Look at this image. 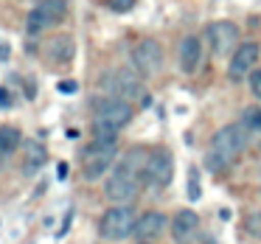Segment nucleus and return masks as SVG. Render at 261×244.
Masks as SVG:
<instances>
[{
	"label": "nucleus",
	"mask_w": 261,
	"mask_h": 244,
	"mask_svg": "<svg viewBox=\"0 0 261 244\" xmlns=\"http://www.w3.org/2000/svg\"><path fill=\"white\" fill-rule=\"evenodd\" d=\"M101 90L110 98L135 101V98H143V79L132 68H113L101 76Z\"/></svg>",
	"instance_id": "obj_1"
},
{
	"label": "nucleus",
	"mask_w": 261,
	"mask_h": 244,
	"mask_svg": "<svg viewBox=\"0 0 261 244\" xmlns=\"http://www.w3.org/2000/svg\"><path fill=\"white\" fill-rule=\"evenodd\" d=\"M138 219H141V216H135V210H132L129 205H113V208H107L101 213V219H98V233H101V238H107V241H121V238L132 236V233L138 230Z\"/></svg>",
	"instance_id": "obj_2"
},
{
	"label": "nucleus",
	"mask_w": 261,
	"mask_h": 244,
	"mask_svg": "<svg viewBox=\"0 0 261 244\" xmlns=\"http://www.w3.org/2000/svg\"><path fill=\"white\" fill-rule=\"evenodd\" d=\"M132 121V107L129 101L121 98H98L96 101V115H93V129H113L121 132V126H126Z\"/></svg>",
	"instance_id": "obj_3"
},
{
	"label": "nucleus",
	"mask_w": 261,
	"mask_h": 244,
	"mask_svg": "<svg viewBox=\"0 0 261 244\" xmlns=\"http://www.w3.org/2000/svg\"><path fill=\"white\" fill-rule=\"evenodd\" d=\"M115 154H118V143H101V141H93L90 146L82 152V171H85L87 180H98L104 177V171L113 166Z\"/></svg>",
	"instance_id": "obj_4"
},
{
	"label": "nucleus",
	"mask_w": 261,
	"mask_h": 244,
	"mask_svg": "<svg viewBox=\"0 0 261 244\" xmlns=\"http://www.w3.org/2000/svg\"><path fill=\"white\" fill-rule=\"evenodd\" d=\"M244 146H247V132H244V126L242 124H227V126H222V129L214 135L211 152H214L216 157L227 166Z\"/></svg>",
	"instance_id": "obj_5"
},
{
	"label": "nucleus",
	"mask_w": 261,
	"mask_h": 244,
	"mask_svg": "<svg viewBox=\"0 0 261 244\" xmlns=\"http://www.w3.org/2000/svg\"><path fill=\"white\" fill-rule=\"evenodd\" d=\"M129 57H132L135 70L143 76V79L158 76L160 68H163V48H160V42H154V40H141L135 48H132Z\"/></svg>",
	"instance_id": "obj_6"
},
{
	"label": "nucleus",
	"mask_w": 261,
	"mask_h": 244,
	"mask_svg": "<svg viewBox=\"0 0 261 244\" xmlns=\"http://www.w3.org/2000/svg\"><path fill=\"white\" fill-rule=\"evenodd\" d=\"M138 191H141V180L129 177L121 169H115L113 177H107V182H104V194H107V199L113 205H132Z\"/></svg>",
	"instance_id": "obj_7"
},
{
	"label": "nucleus",
	"mask_w": 261,
	"mask_h": 244,
	"mask_svg": "<svg viewBox=\"0 0 261 244\" xmlns=\"http://www.w3.org/2000/svg\"><path fill=\"white\" fill-rule=\"evenodd\" d=\"M65 12H68L65 0L37 3V9L29 14V20H25V31H29V34H40V31H45V29H54V25L65 17Z\"/></svg>",
	"instance_id": "obj_8"
},
{
	"label": "nucleus",
	"mask_w": 261,
	"mask_h": 244,
	"mask_svg": "<svg viewBox=\"0 0 261 244\" xmlns=\"http://www.w3.org/2000/svg\"><path fill=\"white\" fill-rule=\"evenodd\" d=\"M174 177V157L169 149H158L149 154V166H146V182L152 188H166Z\"/></svg>",
	"instance_id": "obj_9"
},
{
	"label": "nucleus",
	"mask_w": 261,
	"mask_h": 244,
	"mask_svg": "<svg viewBox=\"0 0 261 244\" xmlns=\"http://www.w3.org/2000/svg\"><path fill=\"white\" fill-rule=\"evenodd\" d=\"M258 57H261V48L255 45V42H242V45L233 51V59H230V65H227V76H230V79H244V76H250L255 70V65H258Z\"/></svg>",
	"instance_id": "obj_10"
},
{
	"label": "nucleus",
	"mask_w": 261,
	"mask_h": 244,
	"mask_svg": "<svg viewBox=\"0 0 261 244\" xmlns=\"http://www.w3.org/2000/svg\"><path fill=\"white\" fill-rule=\"evenodd\" d=\"M205 37H208L214 53H227V51H233L236 42H239V29L233 23H227V20H219V23L208 25Z\"/></svg>",
	"instance_id": "obj_11"
},
{
	"label": "nucleus",
	"mask_w": 261,
	"mask_h": 244,
	"mask_svg": "<svg viewBox=\"0 0 261 244\" xmlns=\"http://www.w3.org/2000/svg\"><path fill=\"white\" fill-rule=\"evenodd\" d=\"M197 230H199V216L194 213V210H188V208H182L180 213L171 219V236H174V241H180V244H188L194 236H197Z\"/></svg>",
	"instance_id": "obj_12"
},
{
	"label": "nucleus",
	"mask_w": 261,
	"mask_h": 244,
	"mask_svg": "<svg viewBox=\"0 0 261 244\" xmlns=\"http://www.w3.org/2000/svg\"><path fill=\"white\" fill-rule=\"evenodd\" d=\"M199 59H202V42L197 37H186L177 48V62H180L182 73H197Z\"/></svg>",
	"instance_id": "obj_13"
},
{
	"label": "nucleus",
	"mask_w": 261,
	"mask_h": 244,
	"mask_svg": "<svg viewBox=\"0 0 261 244\" xmlns=\"http://www.w3.org/2000/svg\"><path fill=\"white\" fill-rule=\"evenodd\" d=\"M45 57L57 65H70L76 57V40L70 34H59L45 45Z\"/></svg>",
	"instance_id": "obj_14"
},
{
	"label": "nucleus",
	"mask_w": 261,
	"mask_h": 244,
	"mask_svg": "<svg viewBox=\"0 0 261 244\" xmlns=\"http://www.w3.org/2000/svg\"><path fill=\"white\" fill-rule=\"evenodd\" d=\"M146 166H149V154L143 152L141 146H132L129 152L121 157V166H118V169L126 171L129 177H135V180L146 182Z\"/></svg>",
	"instance_id": "obj_15"
},
{
	"label": "nucleus",
	"mask_w": 261,
	"mask_h": 244,
	"mask_svg": "<svg viewBox=\"0 0 261 244\" xmlns=\"http://www.w3.org/2000/svg\"><path fill=\"white\" fill-rule=\"evenodd\" d=\"M166 213H160V210H146V213L138 219V230L135 236L141 238V241H149V238H158L160 233L166 230Z\"/></svg>",
	"instance_id": "obj_16"
},
{
	"label": "nucleus",
	"mask_w": 261,
	"mask_h": 244,
	"mask_svg": "<svg viewBox=\"0 0 261 244\" xmlns=\"http://www.w3.org/2000/svg\"><path fill=\"white\" fill-rule=\"evenodd\" d=\"M45 149H42V143H37V141H31L29 146H25V163H23V174H37V171L45 166Z\"/></svg>",
	"instance_id": "obj_17"
},
{
	"label": "nucleus",
	"mask_w": 261,
	"mask_h": 244,
	"mask_svg": "<svg viewBox=\"0 0 261 244\" xmlns=\"http://www.w3.org/2000/svg\"><path fill=\"white\" fill-rule=\"evenodd\" d=\"M20 146V129L14 126H0V160L12 157Z\"/></svg>",
	"instance_id": "obj_18"
},
{
	"label": "nucleus",
	"mask_w": 261,
	"mask_h": 244,
	"mask_svg": "<svg viewBox=\"0 0 261 244\" xmlns=\"http://www.w3.org/2000/svg\"><path fill=\"white\" fill-rule=\"evenodd\" d=\"M239 124L244 126V132H261V107H247L242 113V121Z\"/></svg>",
	"instance_id": "obj_19"
},
{
	"label": "nucleus",
	"mask_w": 261,
	"mask_h": 244,
	"mask_svg": "<svg viewBox=\"0 0 261 244\" xmlns=\"http://www.w3.org/2000/svg\"><path fill=\"white\" fill-rule=\"evenodd\" d=\"M186 191H188V199H191V202H197V199L202 197V185H199V171H197V169H191V171H188Z\"/></svg>",
	"instance_id": "obj_20"
},
{
	"label": "nucleus",
	"mask_w": 261,
	"mask_h": 244,
	"mask_svg": "<svg viewBox=\"0 0 261 244\" xmlns=\"http://www.w3.org/2000/svg\"><path fill=\"white\" fill-rule=\"evenodd\" d=\"M247 233L255 238H261V210H255V213L247 216Z\"/></svg>",
	"instance_id": "obj_21"
},
{
	"label": "nucleus",
	"mask_w": 261,
	"mask_h": 244,
	"mask_svg": "<svg viewBox=\"0 0 261 244\" xmlns=\"http://www.w3.org/2000/svg\"><path fill=\"white\" fill-rule=\"evenodd\" d=\"M57 90L62 93V96H73V93H79V82H73V79H62L57 85Z\"/></svg>",
	"instance_id": "obj_22"
},
{
	"label": "nucleus",
	"mask_w": 261,
	"mask_h": 244,
	"mask_svg": "<svg viewBox=\"0 0 261 244\" xmlns=\"http://www.w3.org/2000/svg\"><path fill=\"white\" fill-rule=\"evenodd\" d=\"M250 93L261 101V70H253V73H250Z\"/></svg>",
	"instance_id": "obj_23"
},
{
	"label": "nucleus",
	"mask_w": 261,
	"mask_h": 244,
	"mask_svg": "<svg viewBox=\"0 0 261 244\" xmlns=\"http://www.w3.org/2000/svg\"><path fill=\"white\" fill-rule=\"evenodd\" d=\"M107 6L113 9V12H121V14H124V12H129V9L135 6V0H107Z\"/></svg>",
	"instance_id": "obj_24"
},
{
	"label": "nucleus",
	"mask_w": 261,
	"mask_h": 244,
	"mask_svg": "<svg viewBox=\"0 0 261 244\" xmlns=\"http://www.w3.org/2000/svg\"><path fill=\"white\" fill-rule=\"evenodd\" d=\"M205 166H208V169H214V171H222V169H225V163H222V160L216 157L214 152H208V154H205Z\"/></svg>",
	"instance_id": "obj_25"
},
{
	"label": "nucleus",
	"mask_w": 261,
	"mask_h": 244,
	"mask_svg": "<svg viewBox=\"0 0 261 244\" xmlns=\"http://www.w3.org/2000/svg\"><path fill=\"white\" fill-rule=\"evenodd\" d=\"M9 57H12V48H9V42L0 40V62H6Z\"/></svg>",
	"instance_id": "obj_26"
},
{
	"label": "nucleus",
	"mask_w": 261,
	"mask_h": 244,
	"mask_svg": "<svg viewBox=\"0 0 261 244\" xmlns=\"http://www.w3.org/2000/svg\"><path fill=\"white\" fill-rule=\"evenodd\" d=\"M0 104H3V107H9V104H12V96H9L6 90H0Z\"/></svg>",
	"instance_id": "obj_27"
},
{
	"label": "nucleus",
	"mask_w": 261,
	"mask_h": 244,
	"mask_svg": "<svg viewBox=\"0 0 261 244\" xmlns=\"http://www.w3.org/2000/svg\"><path fill=\"white\" fill-rule=\"evenodd\" d=\"M59 180H65V177H68V163H59Z\"/></svg>",
	"instance_id": "obj_28"
},
{
	"label": "nucleus",
	"mask_w": 261,
	"mask_h": 244,
	"mask_svg": "<svg viewBox=\"0 0 261 244\" xmlns=\"http://www.w3.org/2000/svg\"><path fill=\"white\" fill-rule=\"evenodd\" d=\"M40 3H51V0H40Z\"/></svg>",
	"instance_id": "obj_29"
},
{
	"label": "nucleus",
	"mask_w": 261,
	"mask_h": 244,
	"mask_svg": "<svg viewBox=\"0 0 261 244\" xmlns=\"http://www.w3.org/2000/svg\"><path fill=\"white\" fill-rule=\"evenodd\" d=\"M141 244H149V241H141Z\"/></svg>",
	"instance_id": "obj_30"
}]
</instances>
